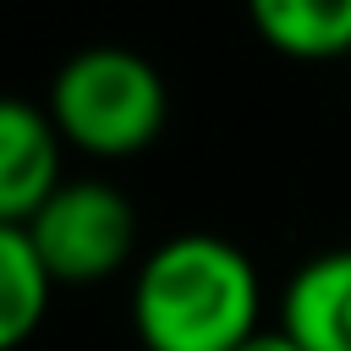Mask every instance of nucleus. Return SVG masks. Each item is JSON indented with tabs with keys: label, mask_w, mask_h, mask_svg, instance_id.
Masks as SVG:
<instances>
[{
	"label": "nucleus",
	"mask_w": 351,
	"mask_h": 351,
	"mask_svg": "<svg viewBox=\"0 0 351 351\" xmlns=\"http://www.w3.org/2000/svg\"><path fill=\"white\" fill-rule=\"evenodd\" d=\"M263 329L258 263L214 236L181 230L132 274V335L143 351H241Z\"/></svg>",
	"instance_id": "nucleus-1"
},
{
	"label": "nucleus",
	"mask_w": 351,
	"mask_h": 351,
	"mask_svg": "<svg viewBox=\"0 0 351 351\" xmlns=\"http://www.w3.org/2000/svg\"><path fill=\"white\" fill-rule=\"evenodd\" d=\"M55 132L66 148L93 159H132L143 154L170 115V88L154 60L121 44L77 49L55 77L44 99Z\"/></svg>",
	"instance_id": "nucleus-2"
},
{
	"label": "nucleus",
	"mask_w": 351,
	"mask_h": 351,
	"mask_svg": "<svg viewBox=\"0 0 351 351\" xmlns=\"http://www.w3.org/2000/svg\"><path fill=\"white\" fill-rule=\"evenodd\" d=\"M22 230L55 285H99L137 252V208L115 181L99 176H66Z\"/></svg>",
	"instance_id": "nucleus-3"
},
{
	"label": "nucleus",
	"mask_w": 351,
	"mask_h": 351,
	"mask_svg": "<svg viewBox=\"0 0 351 351\" xmlns=\"http://www.w3.org/2000/svg\"><path fill=\"white\" fill-rule=\"evenodd\" d=\"M60 154L66 143L49 110L33 99L0 93V225H27L55 197V186L66 181Z\"/></svg>",
	"instance_id": "nucleus-4"
},
{
	"label": "nucleus",
	"mask_w": 351,
	"mask_h": 351,
	"mask_svg": "<svg viewBox=\"0 0 351 351\" xmlns=\"http://www.w3.org/2000/svg\"><path fill=\"white\" fill-rule=\"evenodd\" d=\"M280 329L302 351H351V247L296 263L280 291Z\"/></svg>",
	"instance_id": "nucleus-5"
},
{
	"label": "nucleus",
	"mask_w": 351,
	"mask_h": 351,
	"mask_svg": "<svg viewBox=\"0 0 351 351\" xmlns=\"http://www.w3.org/2000/svg\"><path fill=\"white\" fill-rule=\"evenodd\" d=\"M252 27L285 60H351V0H258Z\"/></svg>",
	"instance_id": "nucleus-6"
},
{
	"label": "nucleus",
	"mask_w": 351,
	"mask_h": 351,
	"mask_svg": "<svg viewBox=\"0 0 351 351\" xmlns=\"http://www.w3.org/2000/svg\"><path fill=\"white\" fill-rule=\"evenodd\" d=\"M55 280L38 263L33 241L22 225H0V351H16L38 335L44 313H49Z\"/></svg>",
	"instance_id": "nucleus-7"
},
{
	"label": "nucleus",
	"mask_w": 351,
	"mask_h": 351,
	"mask_svg": "<svg viewBox=\"0 0 351 351\" xmlns=\"http://www.w3.org/2000/svg\"><path fill=\"white\" fill-rule=\"evenodd\" d=\"M241 351H302V346H296V340H291V335L274 324V329H258V335H252Z\"/></svg>",
	"instance_id": "nucleus-8"
}]
</instances>
